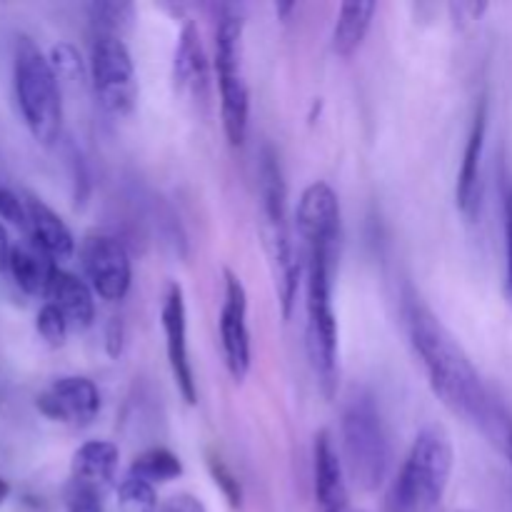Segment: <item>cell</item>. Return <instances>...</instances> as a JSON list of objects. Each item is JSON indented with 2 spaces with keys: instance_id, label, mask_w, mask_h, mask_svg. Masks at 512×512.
<instances>
[{
  "instance_id": "cell-7",
  "label": "cell",
  "mask_w": 512,
  "mask_h": 512,
  "mask_svg": "<svg viewBox=\"0 0 512 512\" xmlns=\"http://www.w3.org/2000/svg\"><path fill=\"white\" fill-rule=\"evenodd\" d=\"M90 80L105 113L115 118L133 113L138 100V78L123 38L95 33L90 45Z\"/></svg>"
},
{
  "instance_id": "cell-22",
  "label": "cell",
  "mask_w": 512,
  "mask_h": 512,
  "mask_svg": "<svg viewBox=\"0 0 512 512\" xmlns=\"http://www.w3.org/2000/svg\"><path fill=\"white\" fill-rule=\"evenodd\" d=\"M88 15L95 33L120 38V33L133 23L135 8L130 3H93L88 5Z\"/></svg>"
},
{
  "instance_id": "cell-19",
  "label": "cell",
  "mask_w": 512,
  "mask_h": 512,
  "mask_svg": "<svg viewBox=\"0 0 512 512\" xmlns=\"http://www.w3.org/2000/svg\"><path fill=\"white\" fill-rule=\"evenodd\" d=\"M8 273L13 275L15 285L23 290L25 295H38V298H48L50 283L55 278L58 263L50 258L48 253L38 248V245H15L10 248L8 255Z\"/></svg>"
},
{
  "instance_id": "cell-36",
  "label": "cell",
  "mask_w": 512,
  "mask_h": 512,
  "mask_svg": "<svg viewBox=\"0 0 512 512\" xmlns=\"http://www.w3.org/2000/svg\"><path fill=\"white\" fill-rule=\"evenodd\" d=\"M295 5L293 3H285V5H275V13H280V15H285L288 13V10H293Z\"/></svg>"
},
{
  "instance_id": "cell-31",
  "label": "cell",
  "mask_w": 512,
  "mask_h": 512,
  "mask_svg": "<svg viewBox=\"0 0 512 512\" xmlns=\"http://www.w3.org/2000/svg\"><path fill=\"white\" fill-rule=\"evenodd\" d=\"M450 10H453L455 18H458V20H465V23H470V20H478L480 15L488 10V3H453V5H450Z\"/></svg>"
},
{
  "instance_id": "cell-1",
  "label": "cell",
  "mask_w": 512,
  "mask_h": 512,
  "mask_svg": "<svg viewBox=\"0 0 512 512\" xmlns=\"http://www.w3.org/2000/svg\"><path fill=\"white\" fill-rule=\"evenodd\" d=\"M403 325L440 403L470 423H490V398L478 370L433 310L420 298H405Z\"/></svg>"
},
{
  "instance_id": "cell-32",
  "label": "cell",
  "mask_w": 512,
  "mask_h": 512,
  "mask_svg": "<svg viewBox=\"0 0 512 512\" xmlns=\"http://www.w3.org/2000/svg\"><path fill=\"white\" fill-rule=\"evenodd\" d=\"M120 340H123V330H120L118 320H113L108 330V353L113 355V358L115 355H120Z\"/></svg>"
},
{
  "instance_id": "cell-11",
  "label": "cell",
  "mask_w": 512,
  "mask_h": 512,
  "mask_svg": "<svg viewBox=\"0 0 512 512\" xmlns=\"http://www.w3.org/2000/svg\"><path fill=\"white\" fill-rule=\"evenodd\" d=\"M40 415L55 423L73 425V428H85L93 423L100 413V393L93 380L83 375H68L58 378L50 388L35 400Z\"/></svg>"
},
{
  "instance_id": "cell-9",
  "label": "cell",
  "mask_w": 512,
  "mask_h": 512,
  "mask_svg": "<svg viewBox=\"0 0 512 512\" xmlns=\"http://www.w3.org/2000/svg\"><path fill=\"white\" fill-rule=\"evenodd\" d=\"M220 343L225 365L235 383H243L250 373V330H248V293L233 270H225V300L220 310Z\"/></svg>"
},
{
  "instance_id": "cell-28",
  "label": "cell",
  "mask_w": 512,
  "mask_h": 512,
  "mask_svg": "<svg viewBox=\"0 0 512 512\" xmlns=\"http://www.w3.org/2000/svg\"><path fill=\"white\" fill-rule=\"evenodd\" d=\"M505 293L512 300V188L505 190Z\"/></svg>"
},
{
  "instance_id": "cell-37",
  "label": "cell",
  "mask_w": 512,
  "mask_h": 512,
  "mask_svg": "<svg viewBox=\"0 0 512 512\" xmlns=\"http://www.w3.org/2000/svg\"><path fill=\"white\" fill-rule=\"evenodd\" d=\"M505 450H508V460H510V465H512V430L508 433V440H505Z\"/></svg>"
},
{
  "instance_id": "cell-18",
  "label": "cell",
  "mask_w": 512,
  "mask_h": 512,
  "mask_svg": "<svg viewBox=\"0 0 512 512\" xmlns=\"http://www.w3.org/2000/svg\"><path fill=\"white\" fill-rule=\"evenodd\" d=\"M48 303H53L55 308L63 313V318L68 320L70 328L85 330L93 325L95 320V300H93V288L88 283L78 278V275L68 273V270H55V278L50 283Z\"/></svg>"
},
{
  "instance_id": "cell-29",
  "label": "cell",
  "mask_w": 512,
  "mask_h": 512,
  "mask_svg": "<svg viewBox=\"0 0 512 512\" xmlns=\"http://www.w3.org/2000/svg\"><path fill=\"white\" fill-rule=\"evenodd\" d=\"M68 512H103L100 495L73 485V488H70V495H68Z\"/></svg>"
},
{
  "instance_id": "cell-33",
  "label": "cell",
  "mask_w": 512,
  "mask_h": 512,
  "mask_svg": "<svg viewBox=\"0 0 512 512\" xmlns=\"http://www.w3.org/2000/svg\"><path fill=\"white\" fill-rule=\"evenodd\" d=\"M8 255H10L8 233H5V228L0 225V268H5V265H8Z\"/></svg>"
},
{
  "instance_id": "cell-12",
  "label": "cell",
  "mask_w": 512,
  "mask_h": 512,
  "mask_svg": "<svg viewBox=\"0 0 512 512\" xmlns=\"http://www.w3.org/2000/svg\"><path fill=\"white\" fill-rule=\"evenodd\" d=\"M163 333L175 385H178L185 403L195 405L198 403V388H195V375L188 353V310H185L183 288H180L178 283H170L168 293H165Z\"/></svg>"
},
{
  "instance_id": "cell-35",
  "label": "cell",
  "mask_w": 512,
  "mask_h": 512,
  "mask_svg": "<svg viewBox=\"0 0 512 512\" xmlns=\"http://www.w3.org/2000/svg\"><path fill=\"white\" fill-rule=\"evenodd\" d=\"M8 495H10V485H8V480L0 478V503H5V500H8Z\"/></svg>"
},
{
  "instance_id": "cell-3",
  "label": "cell",
  "mask_w": 512,
  "mask_h": 512,
  "mask_svg": "<svg viewBox=\"0 0 512 512\" xmlns=\"http://www.w3.org/2000/svg\"><path fill=\"white\" fill-rule=\"evenodd\" d=\"M13 83L20 115L40 145H53L63 130V98L50 58L30 38H18Z\"/></svg>"
},
{
  "instance_id": "cell-4",
  "label": "cell",
  "mask_w": 512,
  "mask_h": 512,
  "mask_svg": "<svg viewBox=\"0 0 512 512\" xmlns=\"http://www.w3.org/2000/svg\"><path fill=\"white\" fill-rule=\"evenodd\" d=\"M453 443L440 425H428L418 433L398 480L393 485V498L403 500L415 512H430L440 505L453 475Z\"/></svg>"
},
{
  "instance_id": "cell-26",
  "label": "cell",
  "mask_w": 512,
  "mask_h": 512,
  "mask_svg": "<svg viewBox=\"0 0 512 512\" xmlns=\"http://www.w3.org/2000/svg\"><path fill=\"white\" fill-rule=\"evenodd\" d=\"M208 465H210V473H213V478H215V485L223 490V495L228 498V503L233 505V508H240V503H243V490H240L238 478L230 473L228 465H225L220 458H210Z\"/></svg>"
},
{
  "instance_id": "cell-17",
  "label": "cell",
  "mask_w": 512,
  "mask_h": 512,
  "mask_svg": "<svg viewBox=\"0 0 512 512\" xmlns=\"http://www.w3.org/2000/svg\"><path fill=\"white\" fill-rule=\"evenodd\" d=\"M118 460V445L110 443V440H88V443L80 445L73 455V465H70L73 485L100 495L105 488H110V483H113L115 470H118Z\"/></svg>"
},
{
  "instance_id": "cell-34",
  "label": "cell",
  "mask_w": 512,
  "mask_h": 512,
  "mask_svg": "<svg viewBox=\"0 0 512 512\" xmlns=\"http://www.w3.org/2000/svg\"><path fill=\"white\" fill-rule=\"evenodd\" d=\"M388 512H415V510L410 508V505H405L403 500H398V498H393V495H390V505H388Z\"/></svg>"
},
{
  "instance_id": "cell-30",
  "label": "cell",
  "mask_w": 512,
  "mask_h": 512,
  "mask_svg": "<svg viewBox=\"0 0 512 512\" xmlns=\"http://www.w3.org/2000/svg\"><path fill=\"white\" fill-rule=\"evenodd\" d=\"M160 512H205V505L193 495H175L163 505Z\"/></svg>"
},
{
  "instance_id": "cell-2",
  "label": "cell",
  "mask_w": 512,
  "mask_h": 512,
  "mask_svg": "<svg viewBox=\"0 0 512 512\" xmlns=\"http://www.w3.org/2000/svg\"><path fill=\"white\" fill-rule=\"evenodd\" d=\"M305 310H308V358L325 398L338 388V320L333 308L335 250H305Z\"/></svg>"
},
{
  "instance_id": "cell-6",
  "label": "cell",
  "mask_w": 512,
  "mask_h": 512,
  "mask_svg": "<svg viewBox=\"0 0 512 512\" xmlns=\"http://www.w3.org/2000/svg\"><path fill=\"white\" fill-rule=\"evenodd\" d=\"M215 73L220 88V118L233 148L245 143L250 118V90L243 65V20L223 15L215 33Z\"/></svg>"
},
{
  "instance_id": "cell-15",
  "label": "cell",
  "mask_w": 512,
  "mask_h": 512,
  "mask_svg": "<svg viewBox=\"0 0 512 512\" xmlns=\"http://www.w3.org/2000/svg\"><path fill=\"white\" fill-rule=\"evenodd\" d=\"M313 473H315V498L323 512H340L348 508V488H345V465L335 450L328 430L315 435L313 448Z\"/></svg>"
},
{
  "instance_id": "cell-25",
  "label": "cell",
  "mask_w": 512,
  "mask_h": 512,
  "mask_svg": "<svg viewBox=\"0 0 512 512\" xmlns=\"http://www.w3.org/2000/svg\"><path fill=\"white\" fill-rule=\"evenodd\" d=\"M50 65H53L55 75L63 78H80L83 75V60H80L78 50L68 43H60L50 50Z\"/></svg>"
},
{
  "instance_id": "cell-21",
  "label": "cell",
  "mask_w": 512,
  "mask_h": 512,
  "mask_svg": "<svg viewBox=\"0 0 512 512\" xmlns=\"http://www.w3.org/2000/svg\"><path fill=\"white\" fill-rule=\"evenodd\" d=\"M128 475L148 480L150 485L168 483V480H175L183 475V463H180L178 455L170 453L168 448H150L133 460Z\"/></svg>"
},
{
  "instance_id": "cell-16",
  "label": "cell",
  "mask_w": 512,
  "mask_h": 512,
  "mask_svg": "<svg viewBox=\"0 0 512 512\" xmlns=\"http://www.w3.org/2000/svg\"><path fill=\"white\" fill-rule=\"evenodd\" d=\"M25 213H28L30 243L38 245L43 253H48L50 258L55 260V263H58V260H68L70 255H73V233H70L65 220L60 218L50 205H45L43 200L35 198V195H25Z\"/></svg>"
},
{
  "instance_id": "cell-5",
  "label": "cell",
  "mask_w": 512,
  "mask_h": 512,
  "mask_svg": "<svg viewBox=\"0 0 512 512\" xmlns=\"http://www.w3.org/2000/svg\"><path fill=\"white\" fill-rule=\"evenodd\" d=\"M343 465L363 490H378L390 470V443L383 418L368 395L350 400L343 413Z\"/></svg>"
},
{
  "instance_id": "cell-20",
  "label": "cell",
  "mask_w": 512,
  "mask_h": 512,
  "mask_svg": "<svg viewBox=\"0 0 512 512\" xmlns=\"http://www.w3.org/2000/svg\"><path fill=\"white\" fill-rule=\"evenodd\" d=\"M375 13H378V3L373 0H353V3L340 5L333 28V53L340 58L355 55L373 25Z\"/></svg>"
},
{
  "instance_id": "cell-27",
  "label": "cell",
  "mask_w": 512,
  "mask_h": 512,
  "mask_svg": "<svg viewBox=\"0 0 512 512\" xmlns=\"http://www.w3.org/2000/svg\"><path fill=\"white\" fill-rule=\"evenodd\" d=\"M0 220L15 225V228H28V213H25V200L10 193L8 188H0Z\"/></svg>"
},
{
  "instance_id": "cell-39",
  "label": "cell",
  "mask_w": 512,
  "mask_h": 512,
  "mask_svg": "<svg viewBox=\"0 0 512 512\" xmlns=\"http://www.w3.org/2000/svg\"><path fill=\"white\" fill-rule=\"evenodd\" d=\"M460 512H473V510H460Z\"/></svg>"
},
{
  "instance_id": "cell-24",
  "label": "cell",
  "mask_w": 512,
  "mask_h": 512,
  "mask_svg": "<svg viewBox=\"0 0 512 512\" xmlns=\"http://www.w3.org/2000/svg\"><path fill=\"white\" fill-rule=\"evenodd\" d=\"M35 328H38L40 338L48 345H63L70 325L53 303H45L43 308H40L38 320H35Z\"/></svg>"
},
{
  "instance_id": "cell-14",
  "label": "cell",
  "mask_w": 512,
  "mask_h": 512,
  "mask_svg": "<svg viewBox=\"0 0 512 512\" xmlns=\"http://www.w3.org/2000/svg\"><path fill=\"white\" fill-rule=\"evenodd\" d=\"M485 133H488V105L480 103L478 113L473 118L468 143H465L463 163H460L458 185H455V200L465 218L473 220L480 210L483 200V153H485Z\"/></svg>"
},
{
  "instance_id": "cell-8",
  "label": "cell",
  "mask_w": 512,
  "mask_h": 512,
  "mask_svg": "<svg viewBox=\"0 0 512 512\" xmlns=\"http://www.w3.org/2000/svg\"><path fill=\"white\" fill-rule=\"evenodd\" d=\"M83 268L93 293L103 300L118 303L128 295L133 268L125 245L113 235H88L83 243Z\"/></svg>"
},
{
  "instance_id": "cell-10",
  "label": "cell",
  "mask_w": 512,
  "mask_h": 512,
  "mask_svg": "<svg viewBox=\"0 0 512 512\" xmlns=\"http://www.w3.org/2000/svg\"><path fill=\"white\" fill-rule=\"evenodd\" d=\"M295 223L305 250H335L340 235V203L325 180H315L303 190L295 210Z\"/></svg>"
},
{
  "instance_id": "cell-13",
  "label": "cell",
  "mask_w": 512,
  "mask_h": 512,
  "mask_svg": "<svg viewBox=\"0 0 512 512\" xmlns=\"http://www.w3.org/2000/svg\"><path fill=\"white\" fill-rule=\"evenodd\" d=\"M173 85L175 93L188 98L190 103H208L210 95V65L205 53L200 30L193 23H185L180 30L178 48L173 58Z\"/></svg>"
},
{
  "instance_id": "cell-38",
  "label": "cell",
  "mask_w": 512,
  "mask_h": 512,
  "mask_svg": "<svg viewBox=\"0 0 512 512\" xmlns=\"http://www.w3.org/2000/svg\"><path fill=\"white\" fill-rule=\"evenodd\" d=\"M340 512H363V510H355V508H350V505H348V508H343Z\"/></svg>"
},
{
  "instance_id": "cell-23",
  "label": "cell",
  "mask_w": 512,
  "mask_h": 512,
  "mask_svg": "<svg viewBox=\"0 0 512 512\" xmlns=\"http://www.w3.org/2000/svg\"><path fill=\"white\" fill-rule=\"evenodd\" d=\"M118 505L123 512H155L158 510V495L148 480L128 475L118 485Z\"/></svg>"
}]
</instances>
